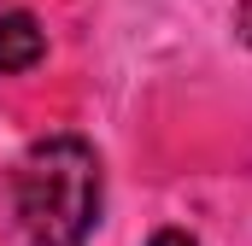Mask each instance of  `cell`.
Here are the masks:
<instances>
[{
  "label": "cell",
  "mask_w": 252,
  "mask_h": 246,
  "mask_svg": "<svg viewBox=\"0 0 252 246\" xmlns=\"http://www.w3.org/2000/svg\"><path fill=\"white\" fill-rule=\"evenodd\" d=\"M100 223V158L88 141H35L18 164V229L30 246H82Z\"/></svg>",
  "instance_id": "1"
},
{
  "label": "cell",
  "mask_w": 252,
  "mask_h": 246,
  "mask_svg": "<svg viewBox=\"0 0 252 246\" xmlns=\"http://www.w3.org/2000/svg\"><path fill=\"white\" fill-rule=\"evenodd\" d=\"M41 53H47V35L35 30V18H24V12L0 18V70H6V76L41 64Z\"/></svg>",
  "instance_id": "2"
},
{
  "label": "cell",
  "mask_w": 252,
  "mask_h": 246,
  "mask_svg": "<svg viewBox=\"0 0 252 246\" xmlns=\"http://www.w3.org/2000/svg\"><path fill=\"white\" fill-rule=\"evenodd\" d=\"M147 246H193V235H188V229H158Z\"/></svg>",
  "instance_id": "3"
},
{
  "label": "cell",
  "mask_w": 252,
  "mask_h": 246,
  "mask_svg": "<svg viewBox=\"0 0 252 246\" xmlns=\"http://www.w3.org/2000/svg\"><path fill=\"white\" fill-rule=\"evenodd\" d=\"M241 30H247V41H252V0L241 6Z\"/></svg>",
  "instance_id": "4"
}]
</instances>
